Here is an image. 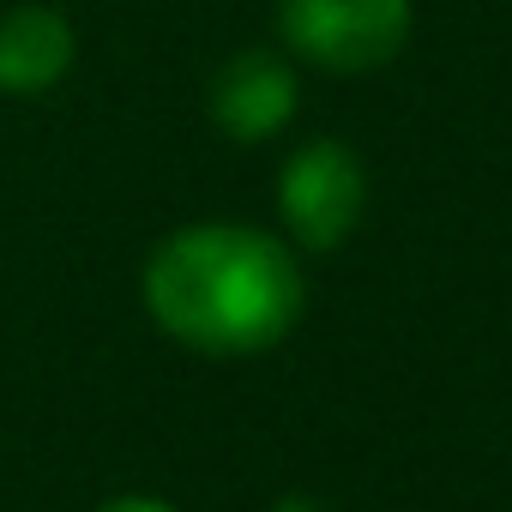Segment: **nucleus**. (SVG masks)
Here are the masks:
<instances>
[{
  "label": "nucleus",
  "mask_w": 512,
  "mask_h": 512,
  "mask_svg": "<svg viewBox=\"0 0 512 512\" xmlns=\"http://www.w3.org/2000/svg\"><path fill=\"white\" fill-rule=\"evenodd\" d=\"M145 308L193 350L253 356L296 326L302 272L290 247L260 229L199 223L157 247V260L145 266Z\"/></svg>",
  "instance_id": "obj_1"
},
{
  "label": "nucleus",
  "mask_w": 512,
  "mask_h": 512,
  "mask_svg": "<svg viewBox=\"0 0 512 512\" xmlns=\"http://www.w3.org/2000/svg\"><path fill=\"white\" fill-rule=\"evenodd\" d=\"M278 31L326 73H374L410 37V0H284Z\"/></svg>",
  "instance_id": "obj_2"
},
{
  "label": "nucleus",
  "mask_w": 512,
  "mask_h": 512,
  "mask_svg": "<svg viewBox=\"0 0 512 512\" xmlns=\"http://www.w3.org/2000/svg\"><path fill=\"white\" fill-rule=\"evenodd\" d=\"M362 205H368L362 163H356V151H344L338 139L302 145V151L284 163V175H278V211H284L290 235L308 241V247H338V241L356 229Z\"/></svg>",
  "instance_id": "obj_3"
},
{
  "label": "nucleus",
  "mask_w": 512,
  "mask_h": 512,
  "mask_svg": "<svg viewBox=\"0 0 512 512\" xmlns=\"http://www.w3.org/2000/svg\"><path fill=\"white\" fill-rule=\"evenodd\" d=\"M296 109V73L284 55L272 49H247L235 61H223V73L211 79V121L229 139H272Z\"/></svg>",
  "instance_id": "obj_4"
},
{
  "label": "nucleus",
  "mask_w": 512,
  "mask_h": 512,
  "mask_svg": "<svg viewBox=\"0 0 512 512\" xmlns=\"http://www.w3.org/2000/svg\"><path fill=\"white\" fill-rule=\"evenodd\" d=\"M73 67V25L55 7H13L0 19V91H49Z\"/></svg>",
  "instance_id": "obj_5"
},
{
  "label": "nucleus",
  "mask_w": 512,
  "mask_h": 512,
  "mask_svg": "<svg viewBox=\"0 0 512 512\" xmlns=\"http://www.w3.org/2000/svg\"><path fill=\"white\" fill-rule=\"evenodd\" d=\"M103 512H175V506H163V500H115V506H103Z\"/></svg>",
  "instance_id": "obj_6"
}]
</instances>
